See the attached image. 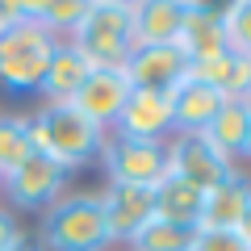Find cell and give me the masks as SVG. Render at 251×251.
<instances>
[{
	"label": "cell",
	"instance_id": "6da1fadb",
	"mask_svg": "<svg viewBox=\"0 0 251 251\" xmlns=\"http://www.w3.org/2000/svg\"><path fill=\"white\" fill-rule=\"evenodd\" d=\"M63 42H72L92 67H126L134 54V0H88Z\"/></svg>",
	"mask_w": 251,
	"mask_h": 251
},
{
	"label": "cell",
	"instance_id": "7a4b0ae2",
	"mask_svg": "<svg viewBox=\"0 0 251 251\" xmlns=\"http://www.w3.org/2000/svg\"><path fill=\"white\" fill-rule=\"evenodd\" d=\"M42 251H109V226L100 209V193H63L54 205L42 209L38 226Z\"/></svg>",
	"mask_w": 251,
	"mask_h": 251
},
{
	"label": "cell",
	"instance_id": "3957f363",
	"mask_svg": "<svg viewBox=\"0 0 251 251\" xmlns=\"http://www.w3.org/2000/svg\"><path fill=\"white\" fill-rule=\"evenodd\" d=\"M100 143H105V130L80 117L72 105H42L29 117V147L54 159L63 172H75L88 159H97Z\"/></svg>",
	"mask_w": 251,
	"mask_h": 251
},
{
	"label": "cell",
	"instance_id": "277c9868",
	"mask_svg": "<svg viewBox=\"0 0 251 251\" xmlns=\"http://www.w3.org/2000/svg\"><path fill=\"white\" fill-rule=\"evenodd\" d=\"M59 38H50L38 21H17L0 34V88L9 92H34L46 75Z\"/></svg>",
	"mask_w": 251,
	"mask_h": 251
},
{
	"label": "cell",
	"instance_id": "5b68a950",
	"mask_svg": "<svg viewBox=\"0 0 251 251\" xmlns=\"http://www.w3.org/2000/svg\"><path fill=\"white\" fill-rule=\"evenodd\" d=\"M97 155L105 163L109 184H147V188H155L168 176V151H163V143H134V138L105 134Z\"/></svg>",
	"mask_w": 251,
	"mask_h": 251
},
{
	"label": "cell",
	"instance_id": "8992f818",
	"mask_svg": "<svg viewBox=\"0 0 251 251\" xmlns=\"http://www.w3.org/2000/svg\"><path fill=\"white\" fill-rule=\"evenodd\" d=\"M63 188H67V172L38 151L0 180V193L9 197L13 209H46L63 197Z\"/></svg>",
	"mask_w": 251,
	"mask_h": 251
},
{
	"label": "cell",
	"instance_id": "52a82bcc",
	"mask_svg": "<svg viewBox=\"0 0 251 251\" xmlns=\"http://www.w3.org/2000/svg\"><path fill=\"white\" fill-rule=\"evenodd\" d=\"M163 151H168V172H172V176L197 184L201 193L218 188L234 172V163L222 159V155H218L201 134H172L168 143H163Z\"/></svg>",
	"mask_w": 251,
	"mask_h": 251
},
{
	"label": "cell",
	"instance_id": "ba28073f",
	"mask_svg": "<svg viewBox=\"0 0 251 251\" xmlns=\"http://www.w3.org/2000/svg\"><path fill=\"white\" fill-rule=\"evenodd\" d=\"M117 138H134V143H168L172 130V97L168 92H134L126 97L122 113L113 122Z\"/></svg>",
	"mask_w": 251,
	"mask_h": 251
},
{
	"label": "cell",
	"instance_id": "9c48e42d",
	"mask_svg": "<svg viewBox=\"0 0 251 251\" xmlns=\"http://www.w3.org/2000/svg\"><path fill=\"white\" fill-rule=\"evenodd\" d=\"M126 97H130V80H126L122 67H92L84 88L72 97V109L80 117H88L92 126L109 130L117 122V113H122Z\"/></svg>",
	"mask_w": 251,
	"mask_h": 251
},
{
	"label": "cell",
	"instance_id": "30bf717a",
	"mask_svg": "<svg viewBox=\"0 0 251 251\" xmlns=\"http://www.w3.org/2000/svg\"><path fill=\"white\" fill-rule=\"evenodd\" d=\"M100 209H105L109 243H130L155 218V197L147 184H105Z\"/></svg>",
	"mask_w": 251,
	"mask_h": 251
},
{
	"label": "cell",
	"instance_id": "8fae6325",
	"mask_svg": "<svg viewBox=\"0 0 251 251\" xmlns=\"http://www.w3.org/2000/svg\"><path fill=\"white\" fill-rule=\"evenodd\" d=\"M126 80L134 92H168L188 75V59L180 54V46H138L126 59Z\"/></svg>",
	"mask_w": 251,
	"mask_h": 251
},
{
	"label": "cell",
	"instance_id": "7c38bea8",
	"mask_svg": "<svg viewBox=\"0 0 251 251\" xmlns=\"http://www.w3.org/2000/svg\"><path fill=\"white\" fill-rule=\"evenodd\" d=\"M176 46L188 63H205L226 54V29H222V4H197V0H184V21H180Z\"/></svg>",
	"mask_w": 251,
	"mask_h": 251
},
{
	"label": "cell",
	"instance_id": "4fadbf2b",
	"mask_svg": "<svg viewBox=\"0 0 251 251\" xmlns=\"http://www.w3.org/2000/svg\"><path fill=\"white\" fill-rule=\"evenodd\" d=\"M251 205V176H243L239 168L222 180L218 188L205 193V205H201V218H197V230H222V234H234Z\"/></svg>",
	"mask_w": 251,
	"mask_h": 251
},
{
	"label": "cell",
	"instance_id": "5bb4252c",
	"mask_svg": "<svg viewBox=\"0 0 251 251\" xmlns=\"http://www.w3.org/2000/svg\"><path fill=\"white\" fill-rule=\"evenodd\" d=\"M168 97H172V130L176 134H201L218 117V109L226 105V97L218 88L197 80H180L176 88H168Z\"/></svg>",
	"mask_w": 251,
	"mask_h": 251
},
{
	"label": "cell",
	"instance_id": "9a60e30c",
	"mask_svg": "<svg viewBox=\"0 0 251 251\" xmlns=\"http://www.w3.org/2000/svg\"><path fill=\"white\" fill-rule=\"evenodd\" d=\"M88 72H92V63L84 59L72 42H59L54 54H50V63H46V75H42V84H38V92H42L46 105H72V97L84 88Z\"/></svg>",
	"mask_w": 251,
	"mask_h": 251
},
{
	"label": "cell",
	"instance_id": "2e32d148",
	"mask_svg": "<svg viewBox=\"0 0 251 251\" xmlns=\"http://www.w3.org/2000/svg\"><path fill=\"white\" fill-rule=\"evenodd\" d=\"M184 80H197V84H209L218 88L226 100H247L251 97V59L247 54H218V59H205V63H188V75Z\"/></svg>",
	"mask_w": 251,
	"mask_h": 251
},
{
	"label": "cell",
	"instance_id": "e0dca14e",
	"mask_svg": "<svg viewBox=\"0 0 251 251\" xmlns=\"http://www.w3.org/2000/svg\"><path fill=\"white\" fill-rule=\"evenodd\" d=\"M184 21V0H134V50L172 46Z\"/></svg>",
	"mask_w": 251,
	"mask_h": 251
},
{
	"label": "cell",
	"instance_id": "ac0fdd59",
	"mask_svg": "<svg viewBox=\"0 0 251 251\" xmlns=\"http://www.w3.org/2000/svg\"><path fill=\"white\" fill-rule=\"evenodd\" d=\"M155 197V222H168V226H193L197 230V218H201V205H205V193L197 184H188L180 176H163L159 184L151 188Z\"/></svg>",
	"mask_w": 251,
	"mask_h": 251
},
{
	"label": "cell",
	"instance_id": "d6986e66",
	"mask_svg": "<svg viewBox=\"0 0 251 251\" xmlns=\"http://www.w3.org/2000/svg\"><path fill=\"white\" fill-rule=\"evenodd\" d=\"M209 147H214L222 159H243V147H247V100H226L218 109V117L201 130Z\"/></svg>",
	"mask_w": 251,
	"mask_h": 251
},
{
	"label": "cell",
	"instance_id": "ffe728a7",
	"mask_svg": "<svg viewBox=\"0 0 251 251\" xmlns=\"http://www.w3.org/2000/svg\"><path fill=\"white\" fill-rule=\"evenodd\" d=\"M84 9H88V0H25L29 21H38V25L50 38H59V42H63V34L75 29V21L84 17Z\"/></svg>",
	"mask_w": 251,
	"mask_h": 251
},
{
	"label": "cell",
	"instance_id": "44dd1931",
	"mask_svg": "<svg viewBox=\"0 0 251 251\" xmlns=\"http://www.w3.org/2000/svg\"><path fill=\"white\" fill-rule=\"evenodd\" d=\"M29 155H34V147H29V117L0 113V180L17 163H25Z\"/></svg>",
	"mask_w": 251,
	"mask_h": 251
},
{
	"label": "cell",
	"instance_id": "7402d4cb",
	"mask_svg": "<svg viewBox=\"0 0 251 251\" xmlns=\"http://www.w3.org/2000/svg\"><path fill=\"white\" fill-rule=\"evenodd\" d=\"M193 247H197L193 226H168V222H155V218L130 239V251H193Z\"/></svg>",
	"mask_w": 251,
	"mask_h": 251
},
{
	"label": "cell",
	"instance_id": "603a6c76",
	"mask_svg": "<svg viewBox=\"0 0 251 251\" xmlns=\"http://www.w3.org/2000/svg\"><path fill=\"white\" fill-rule=\"evenodd\" d=\"M222 29H226V46L234 54H247L251 59V0L222 4Z\"/></svg>",
	"mask_w": 251,
	"mask_h": 251
},
{
	"label": "cell",
	"instance_id": "cb8c5ba5",
	"mask_svg": "<svg viewBox=\"0 0 251 251\" xmlns=\"http://www.w3.org/2000/svg\"><path fill=\"white\" fill-rule=\"evenodd\" d=\"M193 251H247L239 234H222V230H197V247Z\"/></svg>",
	"mask_w": 251,
	"mask_h": 251
},
{
	"label": "cell",
	"instance_id": "d4e9b609",
	"mask_svg": "<svg viewBox=\"0 0 251 251\" xmlns=\"http://www.w3.org/2000/svg\"><path fill=\"white\" fill-rule=\"evenodd\" d=\"M29 234L21 230V222H17V214H13L9 205H0V251H13L17 243H25Z\"/></svg>",
	"mask_w": 251,
	"mask_h": 251
},
{
	"label": "cell",
	"instance_id": "484cf974",
	"mask_svg": "<svg viewBox=\"0 0 251 251\" xmlns=\"http://www.w3.org/2000/svg\"><path fill=\"white\" fill-rule=\"evenodd\" d=\"M234 234H239V239H243V247L251 251V205H247V214H243V222H239V230H234Z\"/></svg>",
	"mask_w": 251,
	"mask_h": 251
},
{
	"label": "cell",
	"instance_id": "4316f807",
	"mask_svg": "<svg viewBox=\"0 0 251 251\" xmlns=\"http://www.w3.org/2000/svg\"><path fill=\"white\" fill-rule=\"evenodd\" d=\"M243 159H251V100H247V147H243Z\"/></svg>",
	"mask_w": 251,
	"mask_h": 251
},
{
	"label": "cell",
	"instance_id": "83f0119b",
	"mask_svg": "<svg viewBox=\"0 0 251 251\" xmlns=\"http://www.w3.org/2000/svg\"><path fill=\"white\" fill-rule=\"evenodd\" d=\"M13 251H42V247H38L34 239H25V243H17V247H13Z\"/></svg>",
	"mask_w": 251,
	"mask_h": 251
},
{
	"label": "cell",
	"instance_id": "f1b7e54d",
	"mask_svg": "<svg viewBox=\"0 0 251 251\" xmlns=\"http://www.w3.org/2000/svg\"><path fill=\"white\" fill-rule=\"evenodd\" d=\"M247 100H251V97H247Z\"/></svg>",
	"mask_w": 251,
	"mask_h": 251
}]
</instances>
